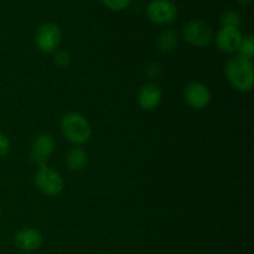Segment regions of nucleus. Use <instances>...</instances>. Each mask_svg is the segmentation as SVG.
Masks as SVG:
<instances>
[{
  "instance_id": "nucleus-1",
  "label": "nucleus",
  "mask_w": 254,
  "mask_h": 254,
  "mask_svg": "<svg viewBox=\"0 0 254 254\" xmlns=\"http://www.w3.org/2000/svg\"><path fill=\"white\" fill-rule=\"evenodd\" d=\"M226 77L231 86L238 92H250L254 84L252 60L242 55H235L226 64Z\"/></svg>"
},
{
  "instance_id": "nucleus-2",
  "label": "nucleus",
  "mask_w": 254,
  "mask_h": 254,
  "mask_svg": "<svg viewBox=\"0 0 254 254\" xmlns=\"http://www.w3.org/2000/svg\"><path fill=\"white\" fill-rule=\"evenodd\" d=\"M61 130L64 138L76 146L87 143L91 138V124L79 113H68L61 119Z\"/></svg>"
},
{
  "instance_id": "nucleus-3",
  "label": "nucleus",
  "mask_w": 254,
  "mask_h": 254,
  "mask_svg": "<svg viewBox=\"0 0 254 254\" xmlns=\"http://www.w3.org/2000/svg\"><path fill=\"white\" fill-rule=\"evenodd\" d=\"M35 185L45 195L57 196L64 190V181L61 174L47 165H44L39 166V170L35 174Z\"/></svg>"
},
{
  "instance_id": "nucleus-4",
  "label": "nucleus",
  "mask_w": 254,
  "mask_h": 254,
  "mask_svg": "<svg viewBox=\"0 0 254 254\" xmlns=\"http://www.w3.org/2000/svg\"><path fill=\"white\" fill-rule=\"evenodd\" d=\"M183 36L193 47H207L212 41V30L203 20H191L184 26Z\"/></svg>"
},
{
  "instance_id": "nucleus-5",
  "label": "nucleus",
  "mask_w": 254,
  "mask_h": 254,
  "mask_svg": "<svg viewBox=\"0 0 254 254\" xmlns=\"http://www.w3.org/2000/svg\"><path fill=\"white\" fill-rule=\"evenodd\" d=\"M149 20L156 25H169L178 17V7L171 0H153L146 7Z\"/></svg>"
},
{
  "instance_id": "nucleus-6",
  "label": "nucleus",
  "mask_w": 254,
  "mask_h": 254,
  "mask_svg": "<svg viewBox=\"0 0 254 254\" xmlns=\"http://www.w3.org/2000/svg\"><path fill=\"white\" fill-rule=\"evenodd\" d=\"M61 42V31L59 26L52 22L41 25L35 34V44L37 49L45 54H52L56 51Z\"/></svg>"
},
{
  "instance_id": "nucleus-7",
  "label": "nucleus",
  "mask_w": 254,
  "mask_h": 254,
  "mask_svg": "<svg viewBox=\"0 0 254 254\" xmlns=\"http://www.w3.org/2000/svg\"><path fill=\"white\" fill-rule=\"evenodd\" d=\"M55 151V140L51 134H40L34 139L30 149V158L39 166L46 165Z\"/></svg>"
},
{
  "instance_id": "nucleus-8",
  "label": "nucleus",
  "mask_w": 254,
  "mask_h": 254,
  "mask_svg": "<svg viewBox=\"0 0 254 254\" xmlns=\"http://www.w3.org/2000/svg\"><path fill=\"white\" fill-rule=\"evenodd\" d=\"M185 101L193 109L206 108L211 102L210 89L200 82H191L185 88Z\"/></svg>"
},
{
  "instance_id": "nucleus-9",
  "label": "nucleus",
  "mask_w": 254,
  "mask_h": 254,
  "mask_svg": "<svg viewBox=\"0 0 254 254\" xmlns=\"http://www.w3.org/2000/svg\"><path fill=\"white\" fill-rule=\"evenodd\" d=\"M42 235L32 227H24L14 236V245L22 252H34L42 245Z\"/></svg>"
},
{
  "instance_id": "nucleus-10",
  "label": "nucleus",
  "mask_w": 254,
  "mask_h": 254,
  "mask_svg": "<svg viewBox=\"0 0 254 254\" xmlns=\"http://www.w3.org/2000/svg\"><path fill=\"white\" fill-rule=\"evenodd\" d=\"M242 37V34L237 27L222 26L216 36V45L218 50L225 54H235L238 51Z\"/></svg>"
},
{
  "instance_id": "nucleus-11",
  "label": "nucleus",
  "mask_w": 254,
  "mask_h": 254,
  "mask_svg": "<svg viewBox=\"0 0 254 254\" xmlns=\"http://www.w3.org/2000/svg\"><path fill=\"white\" fill-rule=\"evenodd\" d=\"M161 91L155 84H144L138 93V103L145 111H153L160 104Z\"/></svg>"
},
{
  "instance_id": "nucleus-12",
  "label": "nucleus",
  "mask_w": 254,
  "mask_h": 254,
  "mask_svg": "<svg viewBox=\"0 0 254 254\" xmlns=\"http://www.w3.org/2000/svg\"><path fill=\"white\" fill-rule=\"evenodd\" d=\"M66 163L69 170L81 171L86 168L87 163H88V154L84 149L79 148V146H74L67 154Z\"/></svg>"
},
{
  "instance_id": "nucleus-13",
  "label": "nucleus",
  "mask_w": 254,
  "mask_h": 254,
  "mask_svg": "<svg viewBox=\"0 0 254 254\" xmlns=\"http://www.w3.org/2000/svg\"><path fill=\"white\" fill-rule=\"evenodd\" d=\"M179 42V35L175 30L168 29L161 32L158 37V46L160 51L171 52L176 49Z\"/></svg>"
},
{
  "instance_id": "nucleus-14",
  "label": "nucleus",
  "mask_w": 254,
  "mask_h": 254,
  "mask_svg": "<svg viewBox=\"0 0 254 254\" xmlns=\"http://www.w3.org/2000/svg\"><path fill=\"white\" fill-rule=\"evenodd\" d=\"M238 55H242L246 59L252 60L254 56V39L252 35H247V36L242 37L240 47H238Z\"/></svg>"
},
{
  "instance_id": "nucleus-15",
  "label": "nucleus",
  "mask_w": 254,
  "mask_h": 254,
  "mask_svg": "<svg viewBox=\"0 0 254 254\" xmlns=\"http://www.w3.org/2000/svg\"><path fill=\"white\" fill-rule=\"evenodd\" d=\"M221 24L222 26L228 27H240L241 25V15L235 10H227L221 16Z\"/></svg>"
},
{
  "instance_id": "nucleus-16",
  "label": "nucleus",
  "mask_w": 254,
  "mask_h": 254,
  "mask_svg": "<svg viewBox=\"0 0 254 254\" xmlns=\"http://www.w3.org/2000/svg\"><path fill=\"white\" fill-rule=\"evenodd\" d=\"M101 1L108 9L116 10V11H121V10L127 9L131 4V0H101Z\"/></svg>"
},
{
  "instance_id": "nucleus-17",
  "label": "nucleus",
  "mask_w": 254,
  "mask_h": 254,
  "mask_svg": "<svg viewBox=\"0 0 254 254\" xmlns=\"http://www.w3.org/2000/svg\"><path fill=\"white\" fill-rule=\"evenodd\" d=\"M54 61L57 66L66 67L71 64V56L64 50H56L54 55Z\"/></svg>"
},
{
  "instance_id": "nucleus-18",
  "label": "nucleus",
  "mask_w": 254,
  "mask_h": 254,
  "mask_svg": "<svg viewBox=\"0 0 254 254\" xmlns=\"http://www.w3.org/2000/svg\"><path fill=\"white\" fill-rule=\"evenodd\" d=\"M145 71L146 74H148L150 78H156V77H159V74H160L161 67L158 62H151V64H149L148 66H146Z\"/></svg>"
},
{
  "instance_id": "nucleus-19",
  "label": "nucleus",
  "mask_w": 254,
  "mask_h": 254,
  "mask_svg": "<svg viewBox=\"0 0 254 254\" xmlns=\"http://www.w3.org/2000/svg\"><path fill=\"white\" fill-rule=\"evenodd\" d=\"M10 150V141L6 135L0 133V158L6 155Z\"/></svg>"
},
{
  "instance_id": "nucleus-20",
  "label": "nucleus",
  "mask_w": 254,
  "mask_h": 254,
  "mask_svg": "<svg viewBox=\"0 0 254 254\" xmlns=\"http://www.w3.org/2000/svg\"><path fill=\"white\" fill-rule=\"evenodd\" d=\"M238 1L241 2V4H245V5H250L252 4L253 0H238Z\"/></svg>"
},
{
  "instance_id": "nucleus-21",
  "label": "nucleus",
  "mask_w": 254,
  "mask_h": 254,
  "mask_svg": "<svg viewBox=\"0 0 254 254\" xmlns=\"http://www.w3.org/2000/svg\"><path fill=\"white\" fill-rule=\"evenodd\" d=\"M0 215H1V210H0Z\"/></svg>"
}]
</instances>
